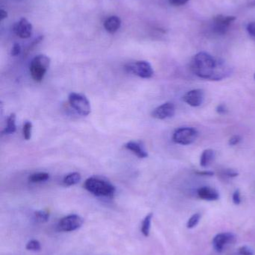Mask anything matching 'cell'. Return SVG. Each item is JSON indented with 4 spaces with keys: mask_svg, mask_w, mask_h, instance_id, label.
<instances>
[{
    "mask_svg": "<svg viewBox=\"0 0 255 255\" xmlns=\"http://www.w3.org/2000/svg\"><path fill=\"white\" fill-rule=\"evenodd\" d=\"M234 240H235V235L232 233L224 232V233L219 234L213 240L214 250L217 253H222L229 244L233 242Z\"/></svg>",
    "mask_w": 255,
    "mask_h": 255,
    "instance_id": "12",
    "label": "cell"
},
{
    "mask_svg": "<svg viewBox=\"0 0 255 255\" xmlns=\"http://www.w3.org/2000/svg\"><path fill=\"white\" fill-rule=\"evenodd\" d=\"M34 218L37 223H46L49 220V213L45 211H39L34 213Z\"/></svg>",
    "mask_w": 255,
    "mask_h": 255,
    "instance_id": "21",
    "label": "cell"
},
{
    "mask_svg": "<svg viewBox=\"0 0 255 255\" xmlns=\"http://www.w3.org/2000/svg\"><path fill=\"white\" fill-rule=\"evenodd\" d=\"M104 28L110 34H115L118 31L121 25V19L118 16H111L105 20Z\"/></svg>",
    "mask_w": 255,
    "mask_h": 255,
    "instance_id": "15",
    "label": "cell"
},
{
    "mask_svg": "<svg viewBox=\"0 0 255 255\" xmlns=\"http://www.w3.org/2000/svg\"><path fill=\"white\" fill-rule=\"evenodd\" d=\"M232 200H233L235 205H238L241 203V195L239 190H237L234 193L233 196H232Z\"/></svg>",
    "mask_w": 255,
    "mask_h": 255,
    "instance_id": "26",
    "label": "cell"
},
{
    "mask_svg": "<svg viewBox=\"0 0 255 255\" xmlns=\"http://www.w3.org/2000/svg\"><path fill=\"white\" fill-rule=\"evenodd\" d=\"M70 106L82 116H88L91 112V105L85 96L71 93L68 97Z\"/></svg>",
    "mask_w": 255,
    "mask_h": 255,
    "instance_id": "5",
    "label": "cell"
},
{
    "mask_svg": "<svg viewBox=\"0 0 255 255\" xmlns=\"http://www.w3.org/2000/svg\"><path fill=\"white\" fill-rule=\"evenodd\" d=\"M196 173L199 175H205V176H212L214 175V172L211 171H203V172H196Z\"/></svg>",
    "mask_w": 255,
    "mask_h": 255,
    "instance_id": "33",
    "label": "cell"
},
{
    "mask_svg": "<svg viewBox=\"0 0 255 255\" xmlns=\"http://www.w3.org/2000/svg\"><path fill=\"white\" fill-rule=\"evenodd\" d=\"M16 130V115L15 114H10L7 119V126L3 130V134H11Z\"/></svg>",
    "mask_w": 255,
    "mask_h": 255,
    "instance_id": "17",
    "label": "cell"
},
{
    "mask_svg": "<svg viewBox=\"0 0 255 255\" xmlns=\"http://www.w3.org/2000/svg\"><path fill=\"white\" fill-rule=\"evenodd\" d=\"M189 0H169L171 4L175 6L184 5V4H185Z\"/></svg>",
    "mask_w": 255,
    "mask_h": 255,
    "instance_id": "30",
    "label": "cell"
},
{
    "mask_svg": "<svg viewBox=\"0 0 255 255\" xmlns=\"http://www.w3.org/2000/svg\"><path fill=\"white\" fill-rule=\"evenodd\" d=\"M199 132L195 128H180L173 133L174 142L181 145H187L193 143L197 139Z\"/></svg>",
    "mask_w": 255,
    "mask_h": 255,
    "instance_id": "4",
    "label": "cell"
},
{
    "mask_svg": "<svg viewBox=\"0 0 255 255\" xmlns=\"http://www.w3.org/2000/svg\"><path fill=\"white\" fill-rule=\"evenodd\" d=\"M201 220V215L199 214H195L189 219L187 222V227L188 229H191L196 227L199 224V221Z\"/></svg>",
    "mask_w": 255,
    "mask_h": 255,
    "instance_id": "23",
    "label": "cell"
},
{
    "mask_svg": "<svg viewBox=\"0 0 255 255\" xmlns=\"http://www.w3.org/2000/svg\"><path fill=\"white\" fill-rule=\"evenodd\" d=\"M50 58L45 55H38L31 60L29 72L33 80L40 82L43 80L50 65Z\"/></svg>",
    "mask_w": 255,
    "mask_h": 255,
    "instance_id": "3",
    "label": "cell"
},
{
    "mask_svg": "<svg viewBox=\"0 0 255 255\" xmlns=\"http://www.w3.org/2000/svg\"><path fill=\"white\" fill-rule=\"evenodd\" d=\"M13 31L16 36L20 38H29L32 34V25L28 19L22 17L19 21L15 22L13 26Z\"/></svg>",
    "mask_w": 255,
    "mask_h": 255,
    "instance_id": "9",
    "label": "cell"
},
{
    "mask_svg": "<svg viewBox=\"0 0 255 255\" xmlns=\"http://www.w3.org/2000/svg\"></svg>",
    "mask_w": 255,
    "mask_h": 255,
    "instance_id": "35",
    "label": "cell"
},
{
    "mask_svg": "<svg viewBox=\"0 0 255 255\" xmlns=\"http://www.w3.org/2000/svg\"><path fill=\"white\" fill-rule=\"evenodd\" d=\"M247 31L250 33V35L255 37V21L250 22V23L247 25Z\"/></svg>",
    "mask_w": 255,
    "mask_h": 255,
    "instance_id": "29",
    "label": "cell"
},
{
    "mask_svg": "<svg viewBox=\"0 0 255 255\" xmlns=\"http://www.w3.org/2000/svg\"><path fill=\"white\" fill-rule=\"evenodd\" d=\"M125 148L134 153L139 158L148 157V151L141 142H136V141H130L125 144Z\"/></svg>",
    "mask_w": 255,
    "mask_h": 255,
    "instance_id": "13",
    "label": "cell"
},
{
    "mask_svg": "<svg viewBox=\"0 0 255 255\" xmlns=\"http://www.w3.org/2000/svg\"><path fill=\"white\" fill-rule=\"evenodd\" d=\"M82 179L80 174L79 172H71V173L67 174L64 176L63 179V183L66 186H73L79 182Z\"/></svg>",
    "mask_w": 255,
    "mask_h": 255,
    "instance_id": "18",
    "label": "cell"
},
{
    "mask_svg": "<svg viewBox=\"0 0 255 255\" xmlns=\"http://www.w3.org/2000/svg\"><path fill=\"white\" fill-rule=\"evenodd\" d=\"M31 133H32V124L29 121H26L22 127V135L24 139L29 140L31 137Z\"/></svg>",
    "mask_w": 255,
    "mask_h": 255,
    "instance_id": "22",
    "label": "cell"
},
{
    "mask_svg": "<svg viewBox=\"0 0 255 255\" xmlns=\"http://www.w3.org/2000/svg\"><path fill=\"white\" fill-rule=\"evenodd\" d=\"M85 188L96 196H112L115 192V187L105 180L96 177H91L85 181Z\"/></svg>",
    "mask_w": 255,
    "mask_h": 255,
    "instance_id": "2",
    "label": "cell"
},
{
    "mask_svg": "<svg viewBox=\"0 0 255 255\" xmlns=\"http://www.w3.org/2000/svg\"><path fill=\"white\" fill-rule=\"evenodd\" d=\"M7 11H6V10H3V9H1V10H0V19H1V21H2L3 19H5V18H7Z\"/></svg>",
    "mask_w": 255,
    "mask_h": 255,
    "instance_id": "34",
    "label": "cell"
},
{
    "mask_svg": "<svg viewBox=\"0 0 255 255\" xmlns=\"http://www.w3.org/2000/svg\"><path fill=\"white\" fill-rule=\"evenodd\" d=\"M197 194L200 199L205 201H211V202L218 200L220 198V194L217 190L210 187H201L198 190Z\"/></svg>",
    "mask_w": 255,
    "mask_h": 255,
    "instance_id": "14",
    "label": "cell"
},
{
    "mask_svg": "<svg viewBox=\"0 0 255 255\" xmlns=\"http://www.w3.org/2000/svg\"><path fill=\"white\" fill-rule=\"evenodd\" d=\"M191 69L196 76L211 81H220L229 75V71L223 63L205 52H199L193 57Z\"/></svg>",
    "mask_w": 255,
    "mask_h": 255,
    "instance_id": "1",
    "label": "cell"
},
{
    "mask_svg": "<svg viewBox=\"0 0 255 255\" xmlns=\"http://www.w3.org/2000/svg\"><path fill=\"white\" fill-rule=\"evenodd\" d=\"M227 112V108H226V106H224V105H220V106L217 108V112L220 114V115H226Z\"/></svg>",
    "mask_w": 255,
    "mask_h": 255,
    "instance_id": "31",
    "label": "cell"
},
{
    "mask_svg": "<svg viewBox=\"0 0 255 255\" xmlns=\"http://www.w3.org/2000/svg\"><path fill=\"white\" fill-rule=\"evenodd\" d=\"M175 114V106L173 103H166L153 111L151 116L157 120H166L172 118Z\"/></svg>",
    "mask_w": 255,
    "mask_h": 255,
    "instance_id": "10",
    "label": "cell"
},
{
    "mask_svg": "<svg viewBox=\"0 0 255 255\" xmlns=\"http://www.w3.org/2000/svg\"><path fill=\"white\" fill-rule=\"evenodd\" d=\"M241 136L239 135H235V136H232L230 139H229V145H236L239 143L241 141Z\"/></svg>",
    "mask_w": 255,
    "mask_h": 255,
    "instance_id": "28",
    "label": "cell"
},
{
    "mask_svg": "<svg viewBox=\"0 0 255 255\" xmlns=\"http://www.w3.org/2000/svg\"><path fill=\"white\" fill-rule=\"evenodd\" d=\"M239 253L241 255H254V252L250 247L244 246L239 249Z\"/></svg>",
    "mask_w": 255,
    "mask_h": 255,
    "instance_id": "25",
    "label": "cell"
},
{
    "mask_svg": "<svg viewBox=\"0 0 255 255\" xmlns=\"http://www.w3.org/2000/svg\"><path fill=\"white\" fill-rule=\"evenodd\" d=\"M26 250L33 252L40 251V243L37 241H35V240H32V241H29V242L26 244Z\"/></svg>",
    "mask_w": 255,
    "mask_h": 255,
    "instance_id": "24",
    "label": "cell"
},
{
    "mask_svg": "<svg viewBox=\"0 0 255 255\" xmlns=\"http://www.w3.org/2000/svg\"><path fill=\"white\" fill-rule=\"evenodd\" d=\"M183 100L192 107H199L204 103L205 93L201 89L192 90L184 95Z\"/></svg>",
    "mask_w": 255,
    "mask_h": 255,
    "instance_id": "11",
    "label": "cell"
},
{
    "mask_svg": "<svg viewBox=\"0 0 255 255\" xmlns=\"http://www.w3.org/2000/svg\"><path fill=\"white\" fill-rule=\"evenodd\" d=\"M82 223H83V220L82 217L76 214H71L60 220L58 223V229L62 232H73L79 229L82 226Z\"/></svg>",
    "mask_w": 255,
    "mask_h": 255,
    "instance_id": "7",
    "label": "cell"
},
{
    "mask_svg": "<svg viewBox=\"0 0 255 255\" xmlns=\"http://www.w3.org/2000/svg\"><path fill=\"white\" fill-rule=\"evenodd\" d=\"M127 71L142 79H150L154 75L152 66L148 61H139L126 66Z\"/></svg>",
    "mask_w": 255,
    "mask_h": 255,
    "instance_id": "6",
    "label": "cell"
},
{
    "mask_svg": "<svg viewBox=\"0 0 255 255\" xmlns=\"http://www.w3.org/2000/svg\"><path fill=\"white\" fill-rule=\"evenodd\" d=\"M49 178V175L46 172H37L32 174L28 177V181L32 183H40L47 181Z\"/></svg>",
    "mask_w": 255,
    "mask_h": 255,
    "instance_id": "19",
    "label": "cell"
},
{
    "mask_svg": "<svg viewBox=\"0 0 255 255\" xmlns=\"http://www.w3.org/2000/svg\"><path fill=\"white\" fill-rule=\"evenodd\" d=\"M215 158V151L212 149H206L202 152L200 157V165L202 167H208Z\"/></svg>",
    "mask_w": 255,
    "mask_h": 255,
    "instance_id": "16",
    "label": "cell"
},
{
    "mask_svg": "<svg viewBox=\"0 0 255 255\" xmlns=\"http://www.w3.org/2000/svg\"><path fill=\"white\" fill-rule=\"evenodd\" d=\"M235 20V16L218 15L213 19V31L217 34H225Z\"/></svg>",
    "mask_w": 255,
    "mask_h": 255,
    "instance_id": "8",
    "label": "cell"
},
{
    "mask_svg": "<svg viewBox=\"0 0 255 255\" xmlns=\"http://www.w3.org/2000/svg\"><path fill=\"white\" fill-rule=\"evenodd\" d=\"M226 176L231 177V178H233V177L238 176V173L236 172V171L233 170V169H228L226 172Z\"/></svg>",
    "mask_w": 255,
    "mask_h": 255,
    "instance_id": "32",
    "label": "cell"
},
{
    "mask_svg": "<svg viewBox=\"0 0 255 255\" xmlns=\"http://www.w3.org/2000/svg\"><path fill=\"white\" fill-rule=\"evenodd\" d=\"M153 214H149L145 217L142 222V233L144 236L148 237L150 234V229H151V221H152Z\"/></svg>",
    "mask_w": 255,
    "mask_h": 255,
    "instance_id": "20",
    "label": "cell"
},
{
    "mask_svg": "<svg viewBox=\"0 0 255 255\" xmlns=\"http://www.w3.org/2000/svg\"><path fill=\"white\" fill-rule=\"evenodd\" d=\"M21 52V46L19 43H14L13 44V47L11 49V52H10V54H11L12 56H17L20 54Z\"/></svg>",
    "mask_w": 255,
    "mask_h": 255,
    "instance_id": "27",
    "label": "cell"
}]
</instances>
